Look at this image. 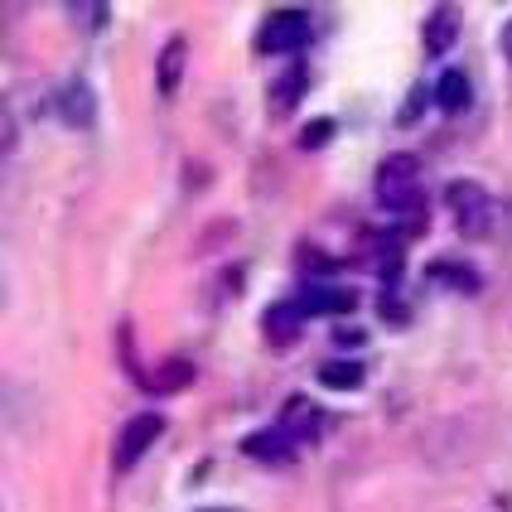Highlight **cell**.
Instances as JSON below:
<instances>
[{"label":"cell","mask_w":512,"mask_h":512,"mask_svg":"<svg viewBox=\"0 0 512 512\" xmlns=\"http://www.w3.org/2000/svg\"><path fill=\"white\" fill-rule=\"evenodd\" d=\"M445 208H450V218H455V228L464 237H488L498 228V203L479 179H450L445 184Z\"/></svg>","instance_id":"1"},{"label":"cell","mask_w":512,"mask_h":512,"mask_svg":"<svg viewBox=\"0 0 512 512\" xmlns=\"http://www.w3.org/2000/svg\"><path fill=\"white\" fill-rule=\"evenodd\" d=\"M377 203L392 213H421V160L416 155H387L377 165Z\"/></svg>","instance_id":"2"},{"label":"cell","mask_w":512,"mask_h":512,"mask_svg":"<svg viewBox=\"0 0 512 512\" xmlns=\"http://www.w3.org/2000/svg\"><path fill=\"white\" fill-rule=\"evenodd\" d=\"M165 435V416H155V411H145V416H131L121 435H116V450H112V464L116 474H126V469H136L145 455H150V445Z\"/></svg>","instance_id":"3"},{"label":"cell","mask_w":512,"mask_h":512,"mask_svg":"<svg viewBox=\"0 0 512 512\" xmlns=\"http://www.w3.org/2000/svg\"><path fill=\"white\" fill-rule=\"evenodd\" d=\"M310 39V15L305 10H271L256 29V49L261 54H295Z\"/></svg>","instance_id":"4"},{"label":"cell","mask_w":512,"mask_h":512,"mask_svg":"<svg viewBox=\"0 0 512 512\" xmlns=\"http://www.w3.org/2000/svg\"><path fill=\"white\" fill-rule=\"evenodd\" d=\"M276 426H281L285 435L295 440V445H314V440H324V435H329V426H334V421L319 411V401L290 397L281 406V421H276Z\"/></svg>","instance_id":"5"},{"label":"cell","mask_w":512,"mask_h":512,"mask_svg":"<svg viewBox=\"0 0 512 512\" xmlns=\"http://www.w3.org/2000/svg\"><path fill=\"white\" fill-rule=\"evenodd\" d=\"M54 107H58V121H63V126L87 131V126H92V116H97V97H92V87H87L83 78H68V83L58 87Z\"/></svg>","instance_id":"6"},{"label":"cell","mask_w":512,"mask_h":512,"mask_svg":"<svg viewBox=\"0 0 512 512\" xmlns=\"http://www.w3.org/2000/svg\"><path fill=\"white\" fill-rule=\"evenodd\" d=\"M295 450H300V445H295L281 426H266V430H256V435H247V440H242V455L256 459V464H276V469H281V464H290V459H295Z\"/></svg>","instance_id":"7"},{"label":"cell","mask_w":512,"mask_h":512,"mask_svg":"<svg viewBox=\"0 0 512 512\" xmlns=\"http://www.w3.org/2000/svg\"><path fill=\"white\" fill-rule=\"evenodd\" d=\"M459 25H464L459 5H435V10L426 15V29H421L426 54H450V44L459 39Z\"/></svg>","instance_id":"8"},{"label":"cell","mask_w":512,"mask_h":512,"mask_svg":"<svg viewBox=\"0 0 512 512\" xmlns=\"http://www.w3.org/2000/svg\"><path fill=\"white\" fill-rule=\"evenodd\" d=\"M310 92V68L305 63H295V68H285L281 78L271 83V112L276 116H290L300 107V97Z\"/></svg>","instance_id":"9"},{"label":"cell","mask_w":512,"mask_h":512,"mask_svg":"<svg viewBox=\"0 0 512 512\" xmlns=\"http://www.w3.org/2000/svg\"><path fill=\"white\" fill-rule=\"evenodd\" d=\"M435 102H440V112L459 116L469 102H474V87H469V73L464 68H445L440 78H435Z\"/></svg>","instance_id":"10"},{"label":"cell","mask_w":512,"mask_h":512,"mask_svg":"<svg viewBox=\"0 0 512 512\" xmlns=\"http://www.w3.org/2000/svg\"><path fill=\"white\" fill-rule=\"evenodd\" d=\"M358 305V295L348 290V285H310L305 295H300V310L305 314H343Z\"/></svg>","instance_id":"11"},{"label":"cell","mask_w":512,"mask_h":512,"mask_svg":"<svg viewBox=\"0 0 512 512\" xmlns=\"http://www.w3.org/2000/svg\"><path fill=\"white\" fill-rule=\"evenodd\" d=\"M184 63H189V39L174 34L170 44L160 49V63H155V87H160L165 97H174V87H179V78H184Z\"/></svg>","instance_id":"12"},{"label":"cell","mask_w":512,"mask_h":512,"mask_svg":"<svg viewBox=\"0 0 512 512\" xmlns=\"http://www.w3.org/2000/svg\"><path fill=\"white\" fill-rule=\"evenodd\" d=\"M363 377H368V368L358 358H329V363H319V382L324 387H339V392H358Z\"/></svg>","instance_id":"13"},{"label":"cell","mask_w":512,"mask_h":512,"mask_svg":"<svg viewBox=\"0 0 512 512\" xmlns=\"http://www.w3.org/2000/svg\"><path fill=\"white\" fill-rule=\"evenodd\" d=\"M430 276L440 285H455L464 295H474L479 290V276H474V266L469 261H450V256H440V261H430Z\"/></svg>","instance_id":"14"},{"label":"cell","mask_w":512,"mask_h":512,"mask_svg":"<svg viewBox=\"0 0 512 512\" xmlns=\"http://www.w3.org/2000/svg\"><path fill=\"white\" fill-rule=\"evenodd\" d=\"M300 319H305L300 305H271V310H266V334H271V343L295 339V334H300Z\"/></svg>","instance_id":"15"},{"label":"cell","mask_w":512,"mask_h":512,"mask_svg":"<svg viewBox=\"0 0 512 512\" xmlns=\"http://www.w3.org/2000/svg\"><path fill=\"white\" fill-rule=\"evenodd\" d=\"M189 382H194V363H184V358H170L150 372V392H184Z\"/></svg>","instance_id":"16"},{"label":"cell","mask_w":512,"mask_h":512,"mask_svg":"<svg viewBox=\"0 0 512 512\" xmlns=\"http://www.w3.org/2000/svg\"><path fill=\"white\" fill-rule=\"evenodd\" d=\"M329 136H334V121H314L310 131L300 136V145H305V150H314V145H319V141H329Z\"/></svg>","instance_id":"17"},{"label":"cell","mask_w":512,"mask_h":512,"mask_svg":"<svg viewBox=\"0 0 512 512\" xmlns=\"http://www.w3.org/2000/svg\"><path fill=\"white\" fill-rule=\"evenodd\" d=\"M421 102H426V92H411V97H406V107H401V126H411V121H421Z\"/></svg>","instance_id":"18"},{"label":"cell","mask_w":512,"mask_h":512,"mask_svg":"<svg viewBox=\"0 0 512 512\" xmlns=\"http://www.w3.org/2000/svg\"><path fill=\"white\" fill-rule=\"evenodd\" d=\"M503 54H508V63H512V20L503 25Z\"/></svg>","instance_id":"19"},{"label":"cell","mask_w":512,"mask_h":512,"mask_svg":"<svg viewBox=\"0 0 512 512\" xmlns=\"http://www.w3.org/2000/svg\"><path fill=\"white\" fill-rule=\"evenodd\" d=\"M199 512H237V508H199Z\"/></svg>","instance_id":"20"}]
</instances>
